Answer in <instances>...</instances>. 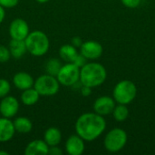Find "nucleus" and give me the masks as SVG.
I'll use <instances>...</instances> for the list:
<instances>
[{"label":"nucleus","instance_id":"obj_1","mask_svg":"<svg viewBox=\"0 0 155 155\" xmlns=\"http://www.w3.org/2000/svg\"><path fill=\"white\" fill-rule=\"evenodd\" d=\"M75 133L84 142H93L100 137L106 129V121L104 116L96 113H84L81 114L74 125Z\"/></svg>","mask_w":155,"mask_h":155},{"label":"nucleus","instance_id":"obj_2","mask_svg":"<svg viewBox=\"0 0 155 155\" xmlns=\"http://www.w3.org/2000/svg\"><path fill=\"white\" fill-rule=\"evenodd\" d=\"M107 78V71L105 67L97 62H87L80 68V80L82 85L91 88L102 85Z\"/></svg>","mask_w":155,"mask_h":155},{"label":"nucleus","instance_id":"obj_3","mask_svg":"<svg viewBox=\"0 0 155 155\" xmlns=\"http://www.w3.org/2000/svg\"><path fill=\"white\" fill-rule=\"evenodd\" d=\"M25 44L27 52L35 57L45 55L50 48V40L47 35L41 30L30 31L25 39Z\"/></svg>","mask_w":155,"mask_h":155},{"label":"nucleus","instance_id":"obj_4","mask_svg":"<svg viewBox=\"0 0 155 155\" xmlns=\"http://www.w3.org/2000/svg\"><path fill=\"white\" fill-rule=\"evenodd\" d=\"M137 87L131 80H122L118 82L113 90V98L117 104H129L136 97Z\"/></svg>","mask_w":155,"mask_h":155},{"label":"nucleus","instance_id":"obj_5","mask_svg":"<svg viewBox=\"0 0 155 155\" xmlns=\"http://www.w3.org/2000/svg\"><path fill=\"white\" fill-rule=\"evenodd\" d=\"M127 133L122 128H114L109 131L104 140V146L109 153H118L124 148L127 143Z\"/></svg>","mask_w":155,"mask_h":155},{"label":"nucleus","instance_id":"obj_6","mask_svg":"<svg viewBox=\"0 0 155 155\" xmlns=\"http://www.w3.org/2000/svg\"><path fill=\"white\" fill-rule=\"evenodd\" d=\"M34 88L38 92L40 96H53L59 92L60 84L56 76L45 74L35 80Z\"/></svg>","mask_w":155,"mask_h":155},{"label":"nucleus","instance_id":"obj_7","mask_svg":"<svg viewBox=\"0 0 155 155\" xmlns=\"http://www.w3.org/2000/svg\"><path fill=\"white\" fill-rule=\"evenodd\" d=\"M56 78L60 85L71 87L79 83L80 80V68L74 63H65L62 64Z\"/></svg>","mask_w":155,"mask_h":155},{"label":"nucleus","instance_id":"obj_8","mask_svg":"<svg viewBox=\"0 0 155 155\" xmlns=\"http://www.w3.org/2000/svg\"><path fill=\"white\" fill-rule=\"evenodd\" d=\"M8 32L11 39L25 40L30 33V27L25 20L22 18H15L10 23Z\"/></svg>","mask_w":155,"mask_h":155},{"label":"nucleus","instance_id":"obj_9","mask_svg":"<svg viewBox=\"0 0 155 155\" xmlns=\"http://www.w3.org/2000/svg\"><path fill=\"white\" fill-rule=\"evenodd\" d=\"M19 102L12 95H6L0 99V114L3 117L12 119L19 111Z\"/></svg>","mask_w":155,"mask_h":155},{"label":"nucleus","instance_id":"obj_10","mask_svg":"<svg viewBox=\"0 0 155 155\" xmlns=\"http://www.w3.org/2000/svg\"><path fill=\"white\" fill-rule=\"evenodd\" d=\"M79 48L80 54H83L87 60H96L102 56L104 52L103 45L99 42L94 40L83 42Z\"/></svg>","mask_w":155,"mask_h":155},{"label":"nucleus","instance_id":"obj_11","mask_svg":"<svg viewBox=\"0 0 155 155\" xmlns=\"http://www.w3.org/2000/svg\"><path fill=\"white\" fill-rule=\"evenodd\" d=\"M115 105H116V102L113 97L108 95H103L98 97L94 101L93 108L94 113L102 116H105L113 113Z\"/></svg>","mask_w":155,"mask_h":155},{"label":"nucleus","instance_id":"obj_12","mask_svg":"<svg viewBox=\"0 0 155 155\" xmlns=\"http://www.w3.org/2000/svg\"><path fill=\"white\" fill-rule=\"evenodd\" d=\"M65 152L69 155H81L85 149L84 140L78 134H73L69 136L65 142Z\"/></svg>","mask_w":155,"mask_h":155},{"label":"nucleus","instance_id":"obj_13","mask_svg":"<svg viewBox=\"0 0 155 155\" xmlns=\"http://www.w3.org/2000/svg\"><path fill=\"white\" fill-rule=\"evenodd\" d=\"M15 130L13 121L9 118L0 117V143H7L15 136Z\"/></svg>","mask_w":155,"mask_h":155},{"label":"nucleus","instance_id":"obj_14","mask_svg":"<svg viewBox=\"0 0 155 155\" xmlns=\"http://www.w3.org/2000/svg\"><path fill=\"white\" fill-rule=\"evenodd\" d=\"M12 82L16 89L20 91H24L25 89H28L34 86L35 79L29 73L18 72L15 74V75L13 76Z\"/></svg>","mask_w":155,"mask_h":155},{"label":"nucleus","instance_id":"obj_15","mask_svg":"<svg viewBox=\"0 0 155 155\" xmlns=\"http://www.w3.org/2000/svg\"><path fill=\"white\" fill-rule=\"evenodd\" d=\"M49 146L41 139L33 140L25 148V155H48Z\"/></svg>","mask_w":155,"mask_h":155},{"label":"nucleus","instance_id":"obj_16","mask_svg":"<svg viewBox=\"0 0 155 155\" xmlns=\"http://www.w3.org/2000/svg\"><path fill=\"white\" fill-rule=\"evenodd\" d=\"M43 140L47 143L49 147L59 145L62 141V133L58 128L51 126L45 131Z\"/></svg>","mask_w":155,"mask_h":155},{"label":"nucleus","instance_id":"obj_17","mask_svg":"<svg viewBox=\"0 0 155 155\" xmlns=\"http://www.w3.org/2000/svg\"><path fill=\"white\" fill-rule=\"evenodd\" d=\"M78 54L79 52L77 51V48L72 44L63 45L59 48V57L64 63H73Z\"/></svg>","mask_w":155,"mask_h":155},{"label":"nucleus","instance_id":"obj_18","mask_svg":"<svg viewBox=\"0 0 155 155\" xmlns=\"http://www.w3.org/2000/svg\"><path fill=\"white\" fill-rule=\"evenodd\" d=\"M14 127L15 130V133L26 134H29L33 129V123L32 121L26 117V116H19L15 118L13 121Z\"/></svg>","mask_w":155,"mask_h":155},{"label":"nucleus","instance_id":"obj_19","mask_svg":"<svg viewBox=\"0 0 155 155\" xmlns=\"http://www.w3.org/2000/svg\"><path fill=\"white\" fill-rule=\"evenodd\" d=\"M8 48H9V51L11 54V57H14L15 59L21 58L27 52L26 46L25 44V40L11 39L9 42Z\"/></svg>","mask_w":155,"mask_h":155},{"label":"nucleus","instance_id":"obj_20","mask_svg":"<svg viewBox=\"0 0 155 155\" xmlns=\"http://www.w3.org/2000/svg\"><path fill=\"white\" fill-rule=\"evenodd\" d=\"M39 99H40V94L34 88V86L22 91V94L20 96V100L22 104L25 106L35 105L39 101Z\"/></svg>","mask_w":155,"mask_h":155},{"label":"nucleus","instance_id":"obj_21","mask_svg":"<svg viewBox=\"0 0 155 155\" xmlns=\"http://www.w3.org/2000/svg\"><path fill=\"white\" fill-rule=\"evenodd\" d=\"M112 114L116 122L122 123V122H124L127 120V118L129 116V109H128L127 105L118 104L117 105H115Z\"/></svg>","mask_w":155,"mask_h":155},{"label":"nucleus","instance_id":"obj_22","mask_svg":"<svg viewBox=\"0 0 155 155\" xmlns=\"http://www.w3.org/2000/svg\"><path fill=\"white\" fill-rule=\"evenodd\" d=\"M61 66H62V64L60 62V59H58V58H50L47 61L46 64H45L46 74L56 76V74H58Z\"/></svg>","mask_w":155,"mask_h":155},{"label":"nucleus","instance_id":"obj_23","mask_svg":"<svg viewBox=\"0 0 155 155\" xmlns=\"http://www.w3.org/2000/svg\"><path fill=\"white\" fill-rule=\"evenodd\" d=\"M11 91V84L5 78H0V99L9 94Z\"/></svg>","mask_w":155,"mask_h":155},{"label":"nucleus","instance_id":"obj_24","mask_svg":"<svg viewBox=\"0 0 155 155\" xmlns=\"http://www.w3.org/2000/svg\"><path fill=\"white\" fill-rule=\"evenodd\" d=\"M11 54L9 48L4 45H0V63H6L10 60Z\"/></svg>","mask_w":155,"mask_h":155},{"label":"nucleus","instance_id":"obj_25","mask_svg":"<svg viewBox=\"0 0 155 155\" xmlns=\"http://www.w3.org/2000/svg\"><path fill=\"white\" fill-rule=\"evenodd\" d=\"M121 2L128 8H136L141 5V0H121Z\"/></svg>","mask_w":155,"mask_h":155},{"label":"nucleus","instance_id":"obj_26","mask_svg":"<svg viewBox=\"0 0 155 155\" xmlns=\"http://www.w3.org/2000/svg\"><path fill=\"white\" fill-rule=\"evenodd\" d=\"M19 3V0H0V5L5 8H13L16 6Z\"/></svg>","mask_w":155,"mask_h":155},{"label":"nucleus","instance_id":"obj_27","mask_svg":"<svg viewBox=\"0 0 155 155\" xmlns=\"http://www.w3.org/2000/svg\"><path fill=\"white\" fill-rule=\"evenodd\" d=\"M75 65H77L79 68H81L82 66H84L86 63H87V59L83 55L81 54L80 53L78 54V55L76 56V58L74 59V61L73 62Z\"/></svg>","mask_w":155,"mask_h":155},{"label":"nucleus","instance_id":"obj_28","mask_svg":"<svg viewBox=\"0 0 155 155\" xmlns=\"http://www.w3.org/2000/svg\"><path fill=\"white\" fill-rule=\"evenodd\" d=\"M64 153L63 150L58 147V145L55 146H50L49 147V152L48 154L50 155H62Z\"/></svg>","mask_w":155,"mask_h":155},{"label":"nucleus","instance_id":"obj_29","mask_svg":"<svg viewBox=\"0 0 155 155\" xmlns=\"http://www.w3.org/2000/svg\"><path fill=\"white\" fill-rule=\"evenodd\" d=\"M92 89L91 87H88V86H85V85H82L81 87V94L84 96V97H88L92 94Z\"/></svg>","mask_w":155,"mask_h":155},{"label":"nucleus","instance_id":"obj_30","mask_svg":"<svg viewBox=\"0 0 155 155\" xmlns=\"http://www.w3.org/2000/svg\"><path fill=\"white\" fill-rule=\"evenodd\" d=\"M74 46H75L76 48H79L82 44H83V41H82V38L79 37V36H74L72 38V43H71Z\"/></svg>","mask_w":155,"mask_h":155},{"label":"nucleus","instance_id":"obj_31","mask_svg":"<svg viewBox=\"0 0 155 155\" xmlns=\"http://www.w3.org/2000/svg\"><path fill=\"white\" fill-rule=\"evenodd\" d=\"M5 17V10L2 5H0V25L3 23Z\"/></svg>","mask_w":155,"mask_h":155},{"label":"nucleus","instance_id":"obj_32","mask_svg":"<svg viewBox=\"0 0 155 155\" xmlns=\"http://www.w3.org/2000/svg\"><path fill=\"white\" fill-rule=\"evenodd\" d=\"M37 3H39V4H45V3H47L48 1H50V0H35Z\"/></svg>","mask_w":155,"mask_h":155},{"label":"nucleus","instance_id":"obj_33","mask_svg":"<svg viewBox=\"0 0 155 155\" xmlns=\"http://www.w3.org/2000/svg\"><path fill=\"white\" fill-rule=\"evenodd\" d=\"M0 155H9V153L5 151H0Z\"/></svg>","mask_w":155,"mask_h":155}]
</instances>
